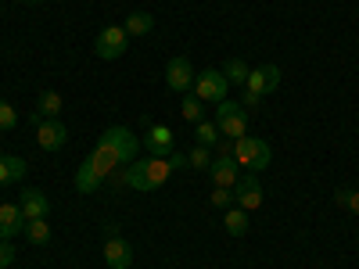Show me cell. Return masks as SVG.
Returning <instances> with one entry per match:
<instances>
[{
    "label": "cell",
    "instance_id": "obj_1",
    "mask_svg": "<svg viewBox=\"0 0 359 269\" xmlns=\"http://www.w3.org/2000/svg\"><path fill=\"white\" fill-rule=\"evenodd\" d=\"M180 165H187V155H180V151H172L169 158H155V155H147L144 162H130V165H123V187H133V191H140V194H151V191H158L165 179L172 176V169H180Z\"/></svg>",
    "mask_w": 359,
    "mask_h": 269
},
{
    "label": "cell",
    "instance_id": "obj_2",
    "mask_svg": "<svg viewBox=\"0 0 359 269\" xmlns=\"http://www.w3.org/2000/svg\"><path fill=\"white\" fill-rule=\"evenodd\" d=\"M118 165H126V162L118 158L104 140H97V147H94V151L83 158V165L76 169V191H79V194H94V191H101V187L108 184V176H111Z\"/></svg>",
    "mask_w": 359,
    "mask_h": 269
},
{
    "label": "cell",
    "instance_id": "obj_3",
    "mask_svg": "<svg viewBox=\"0 0 359 269\" xmlns=\"http://www.w3.org/2000/svg\"><path fill=\"white\" fill-rule=\"evenodd\" d=\"M233 162L245 165L248 172H262L269 162H273V151H269V144L259 140V137H237L233 140Z\"/></svg>",
    "mask_w": 359,
    "mask_h": 269
},
{
    "label": "cell",
    "instance_id": "obj_4",
    "mask_svg": "<svg viewBox=\"0 0 359 269\" xmlns=\"http://www.w3.org/2000/svg\"><path fill=\"white\" fill-rule=\"evenodd\" d=\"M194 97L201 101V104H219V101H226V90H230V83H226V76H223V69H205V72H198L194 76Z\"/></svg>",
    "mask_w": 359,
    "mask_h": 269
},
{
    "label": "cell",
    "instance_id": "obj_5",
    "mask_svg": "<svg viewBox=\"0 0 359 269\" xmlns=\"http://www.w3.org/2000/svg\"><path fill=\"white\" fill-rule=\"evenodd\" d=\"M216 126L223 137L237 140V137H245L248 133V111L237 104V101H219L216 104Z\"/></svg>",
    "mask_w": 359,
    "mask_h": 269
},
{
    "label": "cell",
    "instance_id": "obj_6",
    "mask_svg": "<svg viewBox=\"0 0 359 269\" xmlns=\"http://www.w3.org/2000/svg\"><path fill=\"white\" fill-rule=\"evenodd\" d=\"M130 47V36H126V29L123 25H104L97 40H94V54L101 57V62H115V57H123Z\"/></svg>",
    "mask_w": 359,
    "mask_h": 269
},
{
    "label": "cell",
    "instance_id": "obj_7",
    "mask_svg": "<svg viewBox=\"0 0 359 269\" xmlns=\"http://www.w3.org/2000/svg\"><path fill=\"white\" fill-rule=\"evenodd\" d=\"M36 126V147L40 151H62L69 144V130L62 118H43V123H33Z\"/></svg>",
    "mask_w": 359,
    "mask_h": 269
},
{
    "label": "cell",
    "instance_id": "obj_8",
    "mask_svg": "<svg viewBox=\"0 0 359 269\" xmlns=\"http://www.w3.org/2000/svg\"><path fill=\"white\" fill-rule=\"evenodd\" d=\"M165 86L172 90V94H187V90L194 86V69H191V57H184V54L169 57V65H165Z\"/></svg>",
    "mask_w": 359,
    "mask_h": 269
},
{
    "label": "cell",
    "instance_id": "obj_9",
    "mask_svg": "<svg viewBox=\"0 0 359 269\" xmlns=\"http://www.w3.org/2000/svg\"><path fill=\"white\" fill-rule=\"evenodd\" d=\"M101 140H104V144H108L111 151H115L118 158H123L126 165L137 158V147H140V140H137V137H133L126 126H108V130L101 133Z\"/></svg>",
    "mask_w": 359,
    "mask_h": 269
},
{
    "label": "cell",
    "instance_id": "obj_10",
    "mask_svg": "<svg viewBox=\"0 0 359 269\" xmlns=\"http://www.w3.org/2000/svg\"><path fill=\"white\" fill-rule=\"evenodd\" d=\"M277 86H280V69H277V65H259V69H252V72H248V83H245V90H252V94H259V97L273 94Z\"/></svg>",
    "mask_w": 359,
    "mask_h": 269
},
{
    "label": "cell",
    "instance_id": "obj_11",
    "mask_svg": "<svg viewBox=\"0 0 359 269\" xmlns=\"http://www.w3.org/2000/svg\"><path fill=\"white\" fill-rule=\"evenodd\" d=\"M233 201H237V208H245V212H255V208L262 205V187H259L255 172H248V176L237 179V187H233Z\"/></svg>",
    "mask_w": 359,
    "mask_h": 269
},
{
    "label": "cell",
    "instance_id": "obj_12",
    "mask_svg": "<svg viewBox=\"0 0 359 269\" xmlns=\"http://www.w3.org/2000/svg\"><path fill=\"white\" fill-rule=\"evenodd\" d=\"M104 262H108V269H130V265H133V248H130V241H123L118 233H111L108 241H104Z\"/></svg>",
    "mask_w": 359,
    "mask_h": 269
},
{
    "label": "cell",
    "instance_id": "obj_13",
    "mask_svg": "<svg viewBox=\"0 0 359 269\" xmlns=\"http://www.w3.org/2000/svg\"><path fill=\"white\" fill-rule=\"evenodd\" d=\"M144 147H147V151H151L155 158H169V155L176 151V140H172V130H169V126H147Z\"/></svg>",
    "mask_w": 359,
    "mask_h": 269
},
{
    "label": "cell",
    "instance_id": "obj_14",
    "mask_svg": "<svg viewBox=\"0 0 359 269\" xmlns=\"http://www.w3.org/2000/svg\"><path fill=\"white\" fill-rule=\"evenodd\" d=\"M18 208H22L25 223H29V219H47V212H50V201H47V194H43V191L29 187V191H22V198H18Z\"/></svg>",
    "mask_w": 359,
    "mask_h": 269
},
{
    "label": "cell",
    "instance_id": "obj_15",
    "mask_svg": "<svg viewBox=\"0 0 359 269\" xmlns=\"http://www.w3.org/2000/svg\"><path fill=\"white\" fill-rule=\"evenodd\" d=\"M208 179H212V187H226L233 191L237 187V162L233 158H212V165H208Z\"/></svg>",
    "mask_w": 359,
    "mask_h": 269
},
{
    "label": "cell",
    "instance_id": "obj_16",
    "mask_svg": "<svg viewBox=\"0 0 359 269\" xmlns=\"http://www.w3.org/2000/svg\"><path fill=\"white\" fill-rule=\"evenodd\" d=\"M25 233V216L18 205H0V241H11V237Z\"/></svg>",
    "mask_w": 359,
    "mask_h": 269
},
{
    "label": "cell",
    "instance_id": "obj_17",
    "mask_svg": "<svg viewBox=\"0 0 359 269\" xmlns=\"http://www.w3.org/2000/svg\"><path fill=\"white\" fill-rule=\"evenodd\" d=\"M65 111V97L57 90H43L36 97V108H33V123H43V118H57Z\"/></svg>",
    "mask_w": 359,
    "mask_h": 269
},
{
    "label": "cell",
    "instance_id": "obj_18",
    "mask_svg": "<svg viewBox=\"0 0 359 269\" xmlns=\"http://www.w3.org/2000/svg\"><path fill=\"white\" fill-rule=\"evenodd\" d=\"M25 162L22 158H15V155H0V187L4 184H18V179L25 176Z\"/></svg>",
    "mask_w": 359,
    "mask_h": 269
},
{
    "label": "cell",
    "instance_id": "obj_19",
    "mask_svg": "<svg viewBox=\"0 0 359 269\" xmlns=\"http://www.w3.org/2000/svg\"><path fill=\"white\" fill-rule=\"evenodd\" d=\"M223 226H226V233L230 237H245L248 233V212L245 208H226V216H223Z\"/></svg>",
    "mask_w": 359,
    "mask_h": 269
},
{
    "label": "cell",
    "instance_id": "obj_20",
    "mask_svg": "<svg viewBox=\"0 0 359 269\" xmlns=\"http://www.w3.org/2000/svg\"><path fill=\"white\" fill-rule=\"evenodd\" d=\"M123 29H126V36H147L155 29V18L147 15V11H133L126 22H123Z\"/></svg>",
    "mask_w": 359,
    "mask_h": 269
},
{
    "label": "cell",
    "instance_id": "obj_21",
    "mask_svg": "<svg viewBox=\"0 0 359 269\" xmlns=\"http://www.w3.org/2000/svg\"><path fill=\"white\" fill-rule=\"evenodd\" d=\"M194 140H198V144H205V147H216V144L223 140V133H219V126H216V123L201 118V123H194Z\"/></svg>",
    "mask_w": 359,
    "mask_h": 269
},
{
    "label": "cell",
    "instance_id": "obj_22",
    "mask_svg": "<svg viewBox=\"0 0 359 269\" xmlns=\"http://www.w3.org/2000/svg\"><path fill=\"white\" fill-rule=\"evenodd\" d=\"M25 237H29V244H36V248L50 244V226H47V219H29V223H25Z\"/></svg>",
    "mask_w": 359,
    "mask_h": 269
},
{
    "label": "cell",
    "instance_id": "obj_23",
    "mask_svg": "<svg viewBox=\"0 0 359 269\" xmlns=\"http://www.w3.org/2000/svg\"><path fill=\"white\" fill-rule=\"evenodd\" d=\"M212 147H205V144H198V147H191L187 151V169H201V172H208V165H212Z\"/></svg>",
    "mask_w": 359,
    "mask_h": 269
},
{
    "label": "cell",
    "instance_id": "obj_24",
    "mask_svg": "<svg viewBox=\"0 0 359 269\" xmlns=\"http://www.w3.org/2000/svg\"><path fill=\"white\" fill-rule=\"evenodd\" d=\"M248 72H252V69L241 62V57H230V62L223 65V76H226V83H237V86H245V83H248Z\"/></svg>",
    "mask_w": 359,
    "mask_h": 269
},
{
    "label": "cell",
    "instance_id": "obj_25",
    "mask_svg": "<svg viewBox=\"0 0 359 269\" xmlns=\"http://www.w3.org/2000/svg\"><path fill=\"white\" fill-rule=\"evenodd\" d=\"M201 111H205V104H201L194 94H187V97H184V104H180V115H184L187 123H201Z\"/></svg>",
    "mask_w": 359,
    "mask_h": 269
},
{
    "label": "cell",
    "instance_id": "obj_26",
    "mask_svg": "<svg viewBox=\"0 0 359 269\" xmlns=\"http://www.w3.org/2000/svg\"><path fill=\"white\" fill-rule=\"evenodd\" d=\"M208 205H212V208H233L237 201H233V191H226V187H212V194H208Z\"/></svg>",
    "mask_w": 359,
    "mask_h": 269
},
{
    "label": "cell",
    "instance_id": "obj_27",
    "mask_svg": "<svg viewBox=\"0 0 359 269\" xmlns=\"http://www.w3.org/2000/svg\"><path fill=\"white\" fill-rule=\"evenodd\" d=\"M18 126V111L8 104V101H0V133H8Z\"/></svg>",
    "mask_w": 359,
    "mask_h": 269
},
{
    "label": "cell",
    "instance_id": "obj_28",
    "mask_svg": "<svg viewBox=\"0 0 359 269\" xmlns=\"http://www.w3.org/2000/svg\"><path fill=\"white\" fill-rule=\"evenodd\" d=\"M262 101H266V97H259V94H252V90H245V86H241V97H237V104H241L248 115H252V111H259V108H262Z\"/></svg>",
    "mask_w": 359,
    "mask_h": 269
},
{
    "label": "cell",
    "instance_id": "obj_29",
    "mask_svg": "<svg viewBox=\"0 0 359 269\" xmlns=\"http://www.w3.org/2000/svg\"><path fill=\"white\" fill-rule=\"evenodd\" d=\"M338 205L348 208L352 216H359V191H338Z\"/></svg>",
    "mask_w": 359,
    "mask_h": 269
},
{
    "label": "cell",
    "instance_id": "obj_30",
    "mask_svg": "<svg viewBox=\"0 0 359 269\" xmlns=\"http://www.w3.org/2000/svg\"><path fill=\"white\" fill-rule=\"evenodd\" d=\"M212 155H216V158H233V140H230V137H223V140L212 147Z\"/></svg>",
    "mask_w": 359,
    "mask_h": 269
},
{
    "label": "cell",
    "instance_id": "obj_31",
    "mask_svg": "<svg viewBox=\"0 0 359 269\" xmlns=\"http://www.w3.org/2000/svg\"><path fill=\"white\" fill-rule=\"evenodd\" d=\"M15 262V248H11V241H0V269H8Z\"/></svg>",
    "mask_w": 359,
    "mask_h": 269
},
{
    "label": "cell",
    "instance_id": "obj_32",
    "mask_svg": "<svg viewBox=\"0 0 359 269\" xmlns=\"http://www.w3.org/2000/svg\"><path fill=\"white\" fill-rule=\"evenodd\" d=\"M18 4H43V0H18Z\"/></svg>",
    "mask_w": 359,
    "mask_h": 269
}]
</instances>
